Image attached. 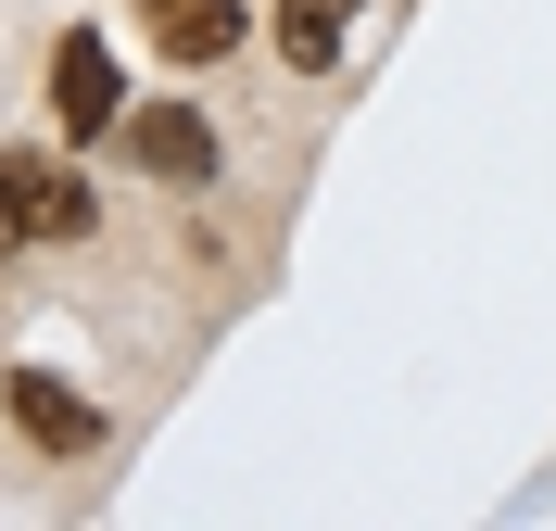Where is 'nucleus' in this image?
Returning a JSON list of instances; mask_svg holds the SVG:
<instances>
[{"label":"nucleus","instance_id":"3","mask_svg":"<svg viewBox=\"0 0 556 531\" xmlns=\"http://www.w3.org/2000/svg\"><path fill=\"white\" fill-rule=\"evenodd\" d=\"M114 152H127L139 177H165V190H203V177H215V127L177 114V102H139L127 127H114Z\"/></svg>","mask_w":556,"mask_h":531},{"label":"nucleus","instance_id":"1","mask_svg":"<svg viewBox=\"0 0 556 531\" xmlns=\"http://www.w3.org/2000/svg\"><path fill=\"white\" fill-rule=\"evenodd\" d=\"M89 228V190L64 165H26V152H0V253L13 241H76Z\"/></svg>","mask_w":556,"mask_h":531},{"label":"nucleus","instance_id":"6","mask_svg":"<svg viewBox=\"0 0 556 531\" xmlns=\"http://www.w3.org/2000/svg\"><path fill=\"white\" fill-rule=\"evenodd\" d=\"M342 38H354V0H291V13H278V51H291V64H342Z\"/></svg>","mask_w":556,"mask_h":531},{"label":"nucleus","instance_id":"5","mask_svg":"<svg viewBox=\"0 0 556 531\" xmlns=\"http://www.w3.org/2000/svg\"><path fill=\"white\" fill-rule=\"evenodd\" d=\"M0 405H13V430H26L38 456H89V443H102V418H89V405H76L64 380H13Z\"/></svg>","mask_w":556,"mask_h":531},{"label":"nucleus","instance_id":"2","mask_svg":"<svg viewBox=\"0 0 556 531\" xmlns=\"http://www.w3.org/2000/svg\"><path fill=\"white\" fill-rule=\"evenodd\" d=\"M51 114H64V140H114V127H127L114 51H102L89 26H64V51H51Z\"/></svg>","mask_w":556,"mask_h":531},{"label":"nucleus","instance_id":"4","mask_svg":"<svg viewBox=\"0 0 556 531\" xmlns=\"http://www.w3.org/2000/svg\"><path fill=\"white\" fill-rule=\"evenodd\" d=\"M139 26L165 64H228L241 51V0H139Z\"/></svg>","mask_w":556,"mask_h":531}]
</instances>
